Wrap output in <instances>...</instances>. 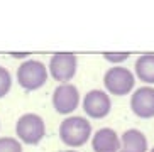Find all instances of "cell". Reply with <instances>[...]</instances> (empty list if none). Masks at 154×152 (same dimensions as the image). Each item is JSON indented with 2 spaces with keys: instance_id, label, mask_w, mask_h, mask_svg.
<instances>
[{
  "instance_id": "1",
  "label": "cell",
  "mask_w": 154,
  "mask_h": 152,
  "mask_svg": "<svg viewBox=\"0 0 154 152\" xmlns=\"http://www.w3.org/2000/svg\"><path fill=\"white\" fill-rule=\"evenodd\" d=\"M91 135V125L85 117L71 115L59 125V139L69 147H80Z\"/></svg>"
},
{
  "instance_id": "13",
  "label": "cell",
  "mask_w": 154,
  "mask_h": 152,
  "mask_svg": "<svg viewBox=\"0 0 154 152\" xmlns=\"http://www.w3.org/2000/svg\"><path fill=\"white\" fill-rule=\"evenodd\" d=\"M0 152H22V145L12 137H0Z\"/></svg>"
},
{
  "instance_id": "17",
  "label": "cell",
  "mask_w": 154,
  "mask_h": 152,
  "mask_svg": "<svg viewBox=\"0 0 154 152\" xmlns=\"http://www.w3.org/2000/svg\"><path fill=\"white\" fill-rule=\"evenodd\" d=\"M151 152H154V147H152V149H151Z\"/></svg>"
},
{
  "instance_id": "4",
  "label": "cell",
  "mask_w": 154,
  "mask_h": 152,
  "mask_svg": "<svg viewBox=\"0 0 154 152\" xmlns=\"http://www.w3.org/2000/svg\"><path fill=\"white\" fill-rule=\"evenodd\" d=\"M103 85L107 91L115 96H124L129 91H132L134 85H136V78L127 68L115 66L110 68L103 76Z\"/></svg>"
},
{
  "instance_id": "3",
  "label": "cell",
  "mask_w": 154,
  "mask_h": 152,
  "mask_svg": "<svg viewBox=\"0 0 154 152\" xmlns=\"http://www.w3.org/2000/svg\"><path fill=\"white\" fill-rule=\"evenodd\" d=\"M15 132H17L20 142L36 145L46 135L44 120H42V117L36 115V113H24L15 123Z\"/></svg>"
},
{
  "instance_id": "9",
  "label": "cell",
  "mask_w": 154,
  "mask_h": 152,
  "mask_svg": "<svg viewBox=\"0 0 154 152\" xmlns=\"http://www.w3.org/2000/svg\"><path fill=\"white\" fill-rule=\"evenodd\" d=\"M91 147L95 152H119L120 150V137L113 129H100L91 139Z\"/></svg>"
},
{
  "instance_id": "5",
  "label": "cell",
  "mask_w": 154,
  "mask_h": 152,
  "mask_svg": "<svg viewBox=\"0 0 154 152\" xmlns=\"http://www.w3.org/2000/svg\"><path fill=\"white\" fill-rule=\"evenodd\" d=\"M78 59L71 53H56L49 59V73L56 81L66 85L76 74Z\"/></svg>"
},
{
  "instance_id": "8",
  "label": "cell",
  "mask_w": 154,
  "mask_h": 152,
  "mask_svg": "<svg viewBox=\"0 0 154 152\" xmlns=\"http://www.w3.org/2000/svg\"><path fill=\"white\" fill-rule=\"evenodd\" d=\"M131 108L139 118H152L154 117V88L140 86L134 91L131 98Z\"/></svg>"
},
{
  "instance_id": "10",
  "label": "cell",
  "mask_w": 154,
  "mask_h": 152,
  "mask_svg": "<svg viewBox=\"0 0 154 152\" xmlns=\"http://www.w3.org/2000/svg\"><path fill=\"white\" fill-rule=\"evenodd\" d=\"M119 152H147V139L137 129L125 130L120 137V150Z\"/></svg>"
},
{
  "instance_id": "11",
  "label": "cell",
  "mask_w": 154,
  "mask_h": 152,
  "mask_svg": "<svg viewBox=\"0 0 154 152\" xmlns=\"http://www.w3.org/2000/svg\"><path fill=\"white\" fill-rule=\"evenodd\" d=\"M136 74L142 83L154 85V54H142L136 61Z\"/></svg>"
},
{
  "instance_id": "12",
  "label": "cell",
  "mask_w": 154,
  "mask_h": 152,
  "mask_svg": "<svg viewBox=\"0 0 154 152\" xmlns=\"http://www.w3.org/2000/svg\"><path fill=\"white\" fill-rule=\"evenodd\" d=\"M10 86H12V78H10L9 69L0 66V98H4L5 95L9 93Z\"/></svg>"
},
{
  "instance_id": "16",
  "label": "cell",
  "mask_w": 154,
  "mask_h": 152,
  "mask_svg": "<svg viewBox=\"0 0 154 152\" xmlns=\"http://www.w3.org/2000/svg\"><path fill=\"white\" fill-rule=\"evenodd\" d=\"M64 152H76V150H64Z\"/></svg>"
},
{
  "instance_id": "15",
  "label": "cell",
  "mask_w": 154,
  "mask_h": 152,
  "mask_svg": "<svg viewBox=\"0 0 154 152\" xmlns=\"http://www.w3.org/2000/svg\"><path fill=\"white\" fill-rule=\"evenodd\" d=\"M12 56H15V58H24V56H27V54H17V53H14Z\"/></svg>"
},
{
  "instance_id": "6",
  "label": "cell",
  "mask_w": 154,
  "mask_h": 152,
  "mask_svg": "<svg viewBox=\"0 0 154 152\" xmlns=\"http://www.w3.org/2000/svg\"><path fill=\"white\" fill-rule=\"evenodd\" d=\"M78 103H80V91L76 86L69 85H59L53 93V107L58 113L61 115H68L76 110Z\"/></svg>"
},
{
  "instance_id": "7",
  "label": "cell",
  "mask_w": 154,
  "mask_h": 152,
  "mask_svg": "<svg viewBox=\"0 0 154 152\" xmlns=\"http://www.w3.org/2000/svg\"><path fill=\"white\" fill-rule=\"evenodd\" d=\"M112 100L102 90H90L83 98V110L91 118H105L110 113Z\"/></svg>"
},
{
  "instance_id": "14",
  "label": "cell",
  "mask_w": 154,
  "mask_h": 152,
  "mask_svg": "<svg viewBox=\"0 0 154 152\" xmlns=\"http://www.w3.org/2000/svg\"><path fill=\"white\" fill-rule=\"evenodd\" d=\"M103 58L110 63H122L129 58V53H103Z\"/></svg>"
},
{
  "instance_id": "2",
  "label": "cell",
  "mask_w": 154,
  "mask_h": 152,
  "mask_svg": "<svg viewBox=\"0 0 154 152\" xmlns=\"http://www.w3.org/2000/svg\"><path fill=\"white\" fill-rule=\"evenodd\" d=\"M17 81L27 91L39 90L48 81V68L37 59H27L17 68Z\"/></svg>"
}]
</instances>
